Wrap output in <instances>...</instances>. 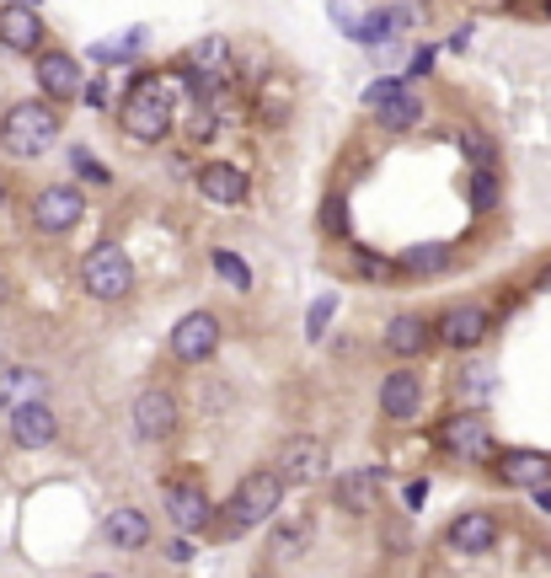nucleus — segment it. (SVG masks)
I'll return each mask as SVG.
<instances>
[{
	"mask_svg": "<svg viewBox=\"0 0 551 578\" xmlns=\"http://www.w3.org/2000/svg\"><path fill=\"white\" fill-rule=\"evenodd\" d=\"M59 140V119H54V108L48 102H16L11 113H5V124H0V145L11 151V156H43L48 145Z\"/></svg>",
	"mask_w": 551,
	"mask_h": 578,
	"instance_id": "nucleus-1",
	"label": "nucleus"
},
{
	"mask_svg": "<svg viewBox=\"0 0 551 578\" xmlns=\"http://www.w3.org/2000/svg\"><path fill=\"white\" fill-rule=\"evenodd\" d=\"M124 134L128 140H145V145H156V140H167L171 129V91L161 81H134V91L124 97Z\"/></svg>",
	"mask_w": 551,
	"mask_h": 578,
	"instance_id": "nucleus-2",
	"label": "nucleus"
},
{
	"mask_svg": "<svg viewBox=\"0 0 551 578\" xmlns=\"http://www.w3.org/2000/svg\"><path fill=\"white\" fill-rule=\"evenodd\" d=\"M284 503V482L273 471H252L236 482V493L225 503V531H252L262 520H273V509Z\"/></svg>",
	"mask_w": 551,
	"mask_h": 578,
	"instance_id": "nucleus-3",
	"label": "nucleus"
},
{
	"mask_svg": "<svg viewBox=\"0 0 551 578\" xmlns=\"http://www.w3.org/2000/svg\"><path fill=\"white\" fill-rule=\"evenodd\" d=\"M81 285L91 300H124L128 289H134V263H128V252L113 247V242L91 247L81 263Z\"/></svg>",
	"mask_w": 551,
	"mask_h": 578,
	"instance_id": "nucleus-4",
	"label": "nucleus"
},
{
	"mask_svg": "<svg viewBox=\"0 0 551 578\" xmlns=\"http://www.w3.org/2000/svg\"><path fill=\"white\" fill-rule=\"evenodd\" d=\"M364 108L381 119L385 129H413L424 119V102L413 97V86L396 81V76H385V81H370L364 86Z\"/></svg>",
	"mask_w": 551,
	"mask_h": 578,
	"instance_id": "nucleus-5",
	"label": "nucleus"
},
{
	"mask_svg": "<svg viewBox=\"0 0 551 578\" xmlns=\"http://www.w3.org/2000/svg\"><path fill=\"white\" fill-rule=\"evenodd\" d=\"M273 477H279L284 488H305V482L327 477V445L311 440V434L284 440V451H279V471H273Z\"/></svg>",
	"mask_w": 551,
	"mask_h": 578,
	"instance_id": "nucleus-6",
	"label": "nucleus"
},
{
	"mask_svg": "<svg viewBox=\"0 0 551 578\" xmlns=\"http://www.w3.org/2000/svg\"><path fill=\"white\" fill-rule=\"evenodd\" d=\"M214 348H220V316H214V311H188V316L171 327V354H177L182 365L210 359Z\"/></svg>",
	"mask_w": 551,
	"mask_h": 578,
	"instance_id": "nucleus-7",
	"label": "nucleus"
},
{
	"mask_svg": "<svg viewBox=\"0 0 551 578\" xmlns=\"http://www.w3.org/2000/svg\"><path fill=\"white\" fill-rule=\"evenodd\" d=\"M134 434L139 440H171V429H177V397L161 391V386H145L139 397H134Z\"/></svg>",
	"mask_w": 551,
	"mask_h": 578,
	"instance_id": "nucleus-8",
	"label": "nucleus"
},
{
	"mask_svg": "<svg viewBox=\"0 0 551 578\" xmlns=\"http://www.w3.org/2000/svg\"><path fill=\"white\" fill-rule=\"evenodd\" d=\"M86 199L76 188H43L38 199H33V225L48 231V236H59V231H70L76 220H81Z\"/></svg>",
	"mask_w": 551,
	"mask_h": 578,
	"instance_id": "nucleus-9",
	"label": "nucleus"
},
{
	"mask_svg": "<svg viewBox=\"0 0 551 578\" xmlns=\"http://www.w3.org/2000/svg\"><path fill=\"white\" fill-rule=\"evenodd\" d=\"M54 434H59V418H54L48 402H22V408H11V440H16L22 451L54 445Z\"/></svg>",
	"mask_w": 551,
	"mask_h": 578,
	"instance_id": "nucleus-10",
	"label": "nucleus"
},
{
	"mask_svg": "<svg viewBox=\"0 0 551 578\" xmlns=\"http://www.w3.org/2000/svg\"><path fill=\"white\" fill-rule=\"evenodd\" d=\"M445 541H450L456 552H466V557H482V552H493V546H498V520H493V514H482V509L456 514V520H450V531H445Z\"/></svg>",
	"mask_w": 551,
	"mask_h": 578,
	"instance_id": "nucleus-11",
	"label": "nucleus"
},
{
	"mask_svg": "<svg viewBox=\"0 0 551 578\" xmlns=\"http://www.w3.org/2000/svg\"><path fill=\"white\" fill-rule=\"evenodd\" d=\"M167 514L177 531H204L214 520L210 498H204V488L199 482H167Z\"/></svg>",
	"mask_w": 551,
	"mask_h": 578,
	"instance_id": "nucleus-12",
	"label": "nucleus"
},
{
	"mask_svg": "<svg viewBox=\"0 0 551 578\" xmlns=\"http://www.w3.org/2000/svg\"><path fill=\"white\" fill-rule=\"evenodd\" d=\"M418 408H424V380H418L413 370L385 375V386H381V413L396 418V423H413V418H418Z\"/></svg>",
	"mask_w": 551,
	"mask_h": 578,
	"instance_id": "nucleus-13",
	"label": "nucleus"
},
{
	"mask_svg": "<svg viewBox=\"0 0 551 578\" xmlns=\"http://www.w3.org/2000/svg\"><path fill=\"white\" fill-rule=\"evenodd\" d=\"M445 445L456 455H466V460H487L493 451V429H487V418L482 413H456L445 423Z\"/></svg>",
	"mask_w": 551,
	"mask_h": 578,
	"instance_id": "nucleus-14",
	"label": "nucleus"
},
{
	"mask_svg": "<svg viewBox=\"0 0 551 578\" xmlns=\"http://www.w3.org/2000/svg\"><path fill=\"white\" fill-rule=\"evenodd\" d=\"M199 193L220 209H236L241 199H247V171L230 166V162H210L204 171H199Z\"/></svg>",
	"mask_w": 551,
	"mask_h": 578,
	"instance_id": "nucleus-15",
	"label": "nucleus"
},
{
	"mask_svg": "<svg viewBox=\"0 0 551 578\" xmlns=\"http://www.w3.org/2000/svg\"><path fill=\"white\" fill-rule=\"evenodd\" d=\"M38 86L54 102H70V97L81 91V65H76L65 48H48V54H38Z\"/></svg>",
	"mask_w": 551,
	"mask_h": 578,
	"instance_id": "nucleus-16",
	"label": "nucleus"
},
{
	"mask_svg": "<svg viewBox=\"0 0 551 578\" xmlns=\"http://www.w3.org/2000/svg\"><path fill=\"white\" fill-rule=\"evenodd\" d=\"M0 43L16 54H33L43 43V22L33 5H0Z\"/></svg>",
	"mask_w": 551,
	"mask_h": 578,
	"instance_id": "nucleus-17",
	"label": "nucleus"
},
{
	"mask_svg": "<svg viewBox=\"0 0 551 578\" xmlns=\"http://www.w3.org/2000/svg\"><path fill=\"white\" fill-rule=\"evenodd\" d=\"M487 332H493V322H487L482 305H456V311H445V322H439V337H445L450 348H476Z\"/></svg>",
	"mask_w": 551,
	"mask_h": 578,
	"instance_id": "nucleus-18",
	"label": "nucleus"
},
{
	"mask_svg": "<svg viewBox=\"0 0 551 578\" xmlns=\"http://www.w3.org/2000/svg\"><path fill=\"white\" fill-rule=\"evenodd\" d=\"M498 477L509 488H541L551 477V460L541 451H509V455H498Z\"/></svg>",
	"mask_w": 551,
	"mask_h": 578,
	"instance_id": "nucleus-19",
	"label": "nucleus"
},
{
	"mask_svg": "<svg viewBox=\"0 0 551 578\" xmlns=\"http://www.w3.org/2000/svg\"><path fill=\"white\" fill-rule=\"evenodd\" d=\"M102 536H108V546H119V552H139V546H150V520L139 509H113L102 520Z\"/></svg>",
	"mask_w": 551,
	"mask_h": 578,
	"instance_id": "nucleus-20",
	"label": "nucleus"
},
{
	"mask_svg": "<svg viewBox=\"0 0 551 578\" xmlns=\"http://www.w3.org/2000/svg\"><path fill=\"white\" fill-rule=\"evenodd\" d=\"M385 348H391L396 359L424 354V348H428V322H424V316H413V311L391 316V322H385Z\"/></svg>",
	"mask_w": 551,
	"mask_h": 578,
	"instance_id": "nucleus-21",
	"label": "nucleus"
},
{
	"mask_svg": "<svg viewBox=\"0 0 551 578\" xmlns=\"http://www.w3.org/2000/svg\"><path fill=\"white\" fill-rule=\"evenodd\" d=\"M385 471L381 466H364V471H348V477H338V503L348 509V514H364L370 503H375V493H381Z\"/></svg>",
	"mask_w": 551,
	"mask_h": 578,
	"instance_id": "nucleus-22",
	"label": "nucleus"
},
{
	"mask_svg": "<svg viewBox=\"0 0 551 578\" xmlns=\"http://www.w3.org/2000/svg\"><path fill=\"white\" fill-rule=\"evenodd\" d=\"M188 59H193V70H199V76H204L210 86H225V81H230V70H236V65H230V43L220 38V33L199 43Z\"/></svg>",
	"mask_w": 551,
	"mask_h": 578,
	"instance_id": "nucleus-23",
	"label": "nucleus"
},
{
	"mask_svg": "<svg viewBox=\"0 0 551 578\" xmlns=\"http://www.w3.org/2000/svg\"><path fill=\"white\" fill-rule=\"evenodd\" d=\"M0 402H5V413H11V408H22V402H43V375L27 370V365L0 370Z\"/></svg>",
	"mask_w": 551,
	"mask_h": 578,
	"instance_id": "nucleus-24",
	"label": "nucleus"
},
{
	"mask_svg": "<svg viewBox=\"0 0 551 578\" xmlns=\"http://www.w3.org/2000/svg\"><path fill=\"white\" fill-rule=\"evenodd\" d=\"M402 268H407V274H439V268H450V247L428 242V247L402 252Z\"/></svg>",
	"mask_w": 551,
	"mask_h": 578,
	"instance_id": "nucleus-25",
	"label": "nucleus"
},
{
	"mask_svg": "<svg viewBox=\"0 0 551 578\" xmlns=\"http://www.w3.org/2000/svg\"><path fill=\"white\" fill-rule=\"evenodd\" d=\"M214 274H220V279H225L230 289H252V268H247L236 252H225V247L214 252Z\"/></svg>",
	"mask_w": 551,
	"mask_h": 578,
	"instance_id": "nucleus-26",
	"label": "nucleus"
},
{
	"mask_svg": "<svg viewBox=\"0 0 551 578\" xmlns=\"http://www.w3.org/2000/svg\"><path fill=\"white\" fill-rule=\"evenodd\" d=\"M493 204H498V177H493V166H482V171L471 177V209L487 214Z\"/></svg>",
	"mask_w": 551,
	"mask_h": 578,
	"instance_id": "nucleus-27",
	"label": "nucleus"
},
{
	"mask_svg": "<svg viewBox=\"0 0 551 578\" xmlns=\"http://www.w3.org/2000/svg\"><path fill=\"white\" fill-rule=\"evenodd\" d=\"M333 311H338V294H322L316 305H311V316H305V337L316 343L322 332H327V322H333Z\"/></svg>",
	"mask_w": 551,
	"mask_h": 578,
	"instance_id": "nucleus-28",
	"label": "nucleus"
},
{
	"mask_svg": "<svg viewBox=\"0 0 551 578\" xmlns=\"http://www.w3.org/2000/svg\"><path fill=\"white\" fill-rule=\"evenodd\" d=\"M461 151H466L471 162H476V171H482V166H493V162H498V151H493V145H487V140H482L476 129H466V134H461Z\"/></svg>",
	"mask_w": 551,
	"mask_h": 578,
	"instance_id": "nucleus-29",
	"label": "nucleus"
},
{
	"mask_svg": "<svg viewBox=\"0 0 551 578\" xmlns=\"http://www.w3.org/2000/svg\"><path fill=\"white\" fill-rule=\"evenodd\" d=\"M284 108H290V91H284L279 81H268V91H262V119H268V124H279V119H284Z\"/></svg>",
	"mask_w": 551,
	"mask_h": 578,
	"instance_id": "nucleus-30",
	"label": "nucleus"
},
{
	"mask_svg": "<svg viewBox=\"0 0 551 578\" xmlns=\"http://www.w3.org/2000/svg\"><path fill=\"white\" fill-rule=\"evenodd\" d=\"M461 386H466V397H487V391H493V370H487V365H471Z\"/></svg>",
	"mask_w": 551,
	"mask_h": 578,
	"instance_id": "nucleus-31",
	"label": "nucleus"
},
{
	"mask_svg": "<svg viewBox=\"0 0 551 578\" xmlns=\"http://www.w3.org/2000/svg\"><path fill=\"white\" fill-rule=\"evenodd\" d=\"M322 225H327L333 236H342V231H348V214H342V199H327V209H322Z\"/></svg>",
	"mask_w": 551,
	"mask_h": 578,
	"instance_id": "nucleus-32",
	"label": "nucleus"
},
{
	"mask_svg": "<svg viewBox=\"0 0 551 578\" xmlns=\"http://www.w3.org/2000/svg\"><path fill=\"white\" fill-rule=\"evenodd\" d=\"M70 156H76V166H81V171H86V177H91V182H108V171H102V166L91 162V151H81V145H76Z\"/></svg>",
	"mask_w": 551,
	"mask_h": 578,
	"instance_id": "nucleus-33",
	"label": "nucleus"
},
{
	"mask_svg": "<svg viewBox=\"0 0 551 578\" xmlns=\"http://www.w3.org/2000/svg\"><path fill=\"white\" fill-rule=\"evenodd\" d=\"M300 541H305V525H284V531H279V552H290V557H295Z\"/></svg>",
	"mask_w": 551,
	"mask_h": 578,
	"instance_id": "nucleus-34",
	"label": "nucleus"
},
{
	"mask_svg": "<svg viewBox=\"0 0 551 578\" xmlns=\"http://www.w3.org/2000/svg\"><path fill=\"white\" fill-rule=\"evenodd\" d=\"M424 493H428V482H407V488H402V498H407V509H424Z\"/></svg>",
	"mask_w": 551,
	"mask_h": 578,
	"instance_id": "nucleus-35",
	"label": "nucleus"
},
{
	"mask_svg": "<svg viewBox=\"0 0 551 578\" xmlns=\"http://www.w3.org/2000/svg\"><path fill=\"white\" fill-rule=\"evenodd\" d=\"M541 289H551V268H547V274H541Z\"/></svg>",
	"mask_w": 551,
	"mask_h": 578,
	"instance_id": "nucleus-36",
	"label": "nucleus"
},
{
	"mask_svg": "<svg viewBox=\"0 0 551 578\" xmlns=\"http://www.w3.org/2000/svg\"><path fill=\"white\" fill-rule=\"evenodd\" d=\"M0 305H5V274H0Z\"/></svg>",
	"mask_w": 551,
	"mask_h": 578,
	"instance_id": "nucleus-37",
	"label": "nucleus"
},
{
	"mask_svg": "<svg viewBox=\"0 0 551 578\" xmlns=\"http://www.w3.org/2000/svg\"><path fill=\"white\" fill-rule=\"evenodd\" d=\"M11 5H38V0H11Z\"/></svg>",
	"mask_w": 551,
	"mask_h": 578,
	"instance_id": "nucleus-38",
	"label": "nucleus"
},
{
	"mask_svg": "<svg viewBox=\"0 0 551 578\" xmlns=\"http://www.w3.org/2000/svg\"><path fill=\"white\" fill-rule=\"evenodd\" d=\"M91 578H113V574H91Z\"/></svg>",
	"mask_w": 551,
	"mask_h": 578,
	"instance_id": "nucleus-39",
	"label": "nucleus"
},
{
	"mask_svg": "<svg viewBox=\"0 0 551 578\" xmlns=\"http://www.w3.org/2000/svg\"><path fill=\"white\" fill-rule=\"evenodd\" d=\"M0 204H5V188H0Z\"/></svg>",
	"mask_w": 551,
	"mask_h": 578,
	"instance_id": "nucleus-40",
	"label": "nucleus"
}]
</instances>
